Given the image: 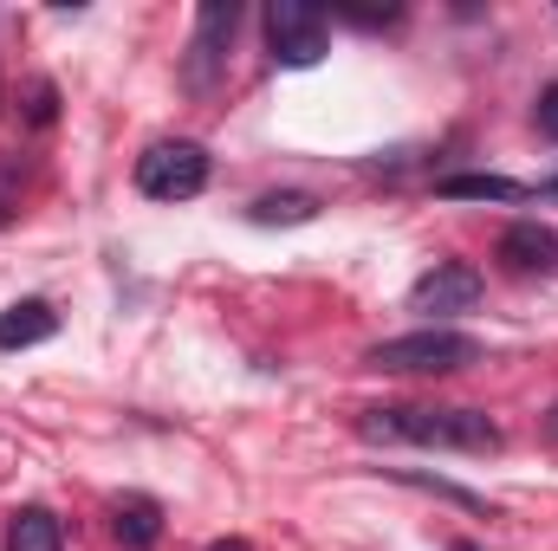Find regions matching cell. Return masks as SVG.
<instances>
[{
    "mask_svg": "<svg viewBox=\"0 0 558 551\" xmlns=\"http://www.w3.org/2000/svg\"><path fill=\"white\" fill-rule=\"evenodd\" d=\"M357 428L371 441H416V448H461V454L500 448V428L481 409H364Z\"/></svg>",
    "mask_w": 558,
    "mask_h": 551,
    "instance_id": "obj_1",
    "label": "cell"
},
{
    "mask_svg": "<svg viewBox=\"0 0 558 551\" xmlns=\"http://www.w3.org/2000/svg\"><path fill=\"white\" fill-rule=\"evenodd\" d=\"M435 195H448V201H526V182H513V175H487V169H468V175H441Z\"/></svg>",
    "mask_w": 558,
    "mask_h": 551,
    "instance_id": "obj_8",
    "label": "cell"
},
{
    "mask_svg": "<svg viewBox=\"0 0 558 551\" xmlns=\"http://www.w3.org/2000/svg\"><path fill=\"white\" fill-rule=\"evenodd\" d=\"M318 215V201L312 195H299V188H286V195H260L254 201V221L260 228H279V221H312Z\"/></svg>",
    "mask_w": 558,
    "mask_h": 551,
    "instance_id": "obj_12",
    "label": "cell"
},
{
    "mask_svg": "<svg viewBox=\"0 0 558 551\" xmlns=\"http://www.w3.org/2000/svg\"><path fill=\"white\" fill-rule=\"evenodd\" d=\"M539 131L558 143V78L546 85V91H539Z\"/></svg>",
    "mask_w": 558,
    "mask_h": 551,
    "instance_id": "obj_13",
    "label": "cell"
},
{
    "mask_svg": "<svg viewBox=\"0 0 558 551\" xmlns=\"http://www.w3.org/2000/svg\"><path fill=\"white\" fill-rule=\"evenodd\" d=\"M448 551H481V546H448Z\"/></svg>",
    "mask_w": 558,
    "mask_h": 551,
    "instance_id": "obj_16",
    "label": "cell"
},
{
    "mask_svg": "<svg viewBox=\"0 0 558 551\" xmlns=\"http://www.w3.org/2000/svg\"><path fill=\"white\" fill-rule=\"evenodd\" d=\"M52 331H59V318H52V305H46V298H20V305H7V311H0V351L46 344Z\"/></svg>",
    "mask_w": 558,
    "mask_h": 551,
    "instance_id": "obj_7",
    "label": "cell"
},
{
    "mask_svg": "<svg viewBox=\"0 0 558 551\" xmlns=\"http://www.w3.org/2000/svg\"><path fill=\"white\" fill-rule=\"evenodd\" d=\"M267 39H274L279 65L305 72V65H318V59H325L331 26H325V13H318V7H305V0H274V7H267Z\"/></svg>",
    "mask_w": 558,
    "mask_h": 551,
    "instance_id": "obj_4",
    "label": "cell"
},
{
    "mask_svg": "<svg viewBox=\"0 0 558 551\" xmlns=\"http://www.w3.org/2000/svg\"><path fill=\"white\" fill-rule=\"evenodd\" d=\"M137 188L149 201H195L208 188V149L189 137L175 143H149L137 156Z\"/></svg>",
    "mask_w": 558,
    "mask_h": 551,
    "instance_id": "obj_3",
    "label": "cell"
},
{
    "mask_svg": "<svg viewBox=\"0 0 558 551\" xmlns=\"http://www.w3.org/2000/svg\"><path fill=\"white\" fill-rule=\"evenodd\" d=\"M234 26H241V7H234V0H208V7L195 13V46H189V85H195V91H208V85H215V72H221V59H228Z\"/></svg>",
    "mask_w": 558,
    "mask_h": 551,
    "instance_id": "obj_5",
    "label": "cell"
},
{
    "mask_svg": "<svg viewBox=\"0 0 558 551\" xmlns=\"http://www.w3.org/2000/svg\"><path fill=\"white\" fill-rule=\"evenodd\" d=\"M7 551H65L59 519H52L46 506H20V513H13V526H7Z\"/></svg>",
    "mask_w": 558,
    "mask_h": 551,
    "instance_id": "obj_11",
    "label": "cell"
},
{
    "mask_svg": "<svg viewBox=\"0 0 558 551\" xmlns=\"http://www.w3.org/2000/svg\"><path fill=\"white\" fill-rule=\"evenodd\" d=\"M553 254H558V234H546L539 221H513V228L500 234V260H507V267H520V273L546 267Z\"/></svg>",
    "mask_w": 558,
    "mask_h": 551,
    "instance_id": "obj_10",
    "label": "cell"
},
{
    "mask_svg": "<svg viewBox=\"0 0 558 551\" xmlns=\"http://www.w3.org/2000/svg\"><path fill=\"white\" fill-rule=\"evenodd\" d=\"M546 195H558V182H553V188H546Z\"/></svg>",
    "mask_w": 558,
    "mask_h": 551,
    "instance_id": "obj_18",
    "label": "cell"
},
{
    "mask_svg": "<svg viewBox=\"0 0 558 551\" xmlns=\"http://www.w3.org/2000/svg\"><path fill=\"white\" fill-rule=\"evenodd\" d=\"M111 519H118V539L131 551H149L162 539V506H156L149 493H124V500L111 506Z\"/></svg>",
    "mask_w": 558,
    "mask_h": 551,
    "instance_id": "obj_9",
    "label": "cell"
},
{
    "mask_svg": "<svg viewBox=\"0 0 558 551\" xmlns=\"http://www.w3.org/2000/svg\"><path fill=\"white\" fill-rule=\"evenodd\" d=\"M208 551H254V546H247V539H215Z\"/></svg>",
    "mask_w": 558,
    "mask_h": 551,
    "instance_id": "obj_15",
    "label": "cell"
},
{
    "mask_svg": "<svg viewBox=\"0 0 558 551\" xmlns=\"http://www.w3.org/2000/svg\"><path fill=\"white\" fill-rule=\"evenodd\" d=\"M474 357H481V344H474L468 331H441V325H428V331H410V338H384V344L371 351V364H377V370H410V377L468 370Z\"/></svg>",
    "mask_w": 558,
    "mask_h": 551,
    "instance_id": "obj_2",
    "label": "cell"
},
{
    "mask_svg": "<svg viewBox=\"0 0 558 551\" xmlns=\"http://www.w3.org/2000/svg\"><path fill=\"white\" fill-rule=\"evenodd\" d=\"M553 434H558V409H553Z\"/></svg>",
    "mask_w": 558,
    "mask_h": 551,
    "instance_id": "obj_17",
    "label": "cell"
},
{
    "mask_svg": "<svg viewBox=\"0 0 558 551\" xmlns=\"http://www.w3.org/2000/svg\"><path fill=\"white\" fill-rule=\"evenodd\" d=\"M33 124H52V85H33Z\"/></svg>",
    "mask_w": 558,
    "mask_h": 551,
    "instance_id": "obj_14",
    "label": "cell"
},
{
    "mask_svg": "<svg viewBox=\"0 0 558 551\" xmlns=\"http://www.w3.org/2000/svg\"><path fill=\"white\" fill-rule=\"evenodd\" d=\"M481 273L474 267H461V260H441L435 273L416 279V292H410V311H428V318H454V311H474L481 305Z\"/></svg>",
    "mask_w": 558,
    "mask_h": 551,
    "instance_id": "obj_6",
    "label": "cell"
}]
</instances>
